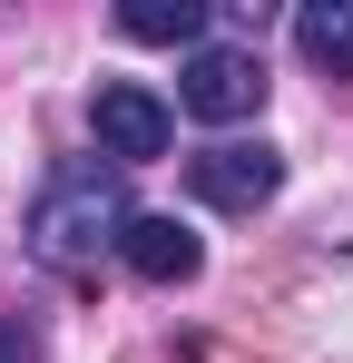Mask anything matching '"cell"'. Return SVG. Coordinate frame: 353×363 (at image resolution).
<instances>
[{
    "label": "cell",
    "instance_id": "5",
    "mask_svg": "<svg viewBox=\"0 0 353 363\" xmlns=\"http://www.w3.org/2000/svg\"><path fill=\"white\" fill-rule=\"evenodd\" d=\"M118 265H128L138 285H186V275L206 265V245H196V226H186V216H128Z\"/></svg>",
    "mask_w": 353,
    "mask_h": 363
},
{
    "label": "cell",
    "instance_id": "7",
    "mask_svg": "<svg viewBox=\"0 0 353 363\" xmlns=\"http://www.w3.org/2000/svg\"><path fill=\"white\" fill-rule=\"evenodd\" d=\"M294 50L314 69H353V0H304L294 10Z\"/></svg>",
    "mask_w": 353,
    "mask_h": 363
},
{
    "label": "cell",
    "instance_id": "8",
    "mask_svg": "<svg viewBox=\"0 0 353 363\" xmlns=\"http://www.w3.org/2000/svg\"><path fill=\"white\" fill-rule=\"evenodd\" d=\"M0 363H40V334H30L20 314H0Z\"/></svg>",
    "mask_w": 353,
    "mask_h": 363
},
{
    "label": "cell",
    "instance_id": "4",
    "mask_svg": "<svg viewBox=\"0 0 353 363\" xmlns=\"http://www.w3.org/2000/svg\"><path fill=\"white\" fill-rule=\"evenodd\" d=\"M186 186H196V206H216V216H255V206H275V186H285V157L275 147H206V157H186Z\"/></svg>",
    "mask_w": 353,
    "mask_h": 363
},
{
    "label": "cell",
    "instance_id": "2",
    "mask_svg": "<svg viewBox=\"0 0 353 363\" xmlns=\"http://www.w3.org/2000/svg\"><path fill=\"white\" fill-rule=\"evenodd\" d=\"M89 128H99V157H108V167H157L167 138H176V108L157 89H138V79H99Z\"/></svg>",
    "mask_w": 353,
    "mask_h": 363
},
{
    "label": "cell",
    "instance_id": "6",
    "mask_svg": "<svg viewBox=\"0 0 353 363\" xmlns=\"http://www.w3.org/2000/svg\"><path fill=\"white\" fill-rule=\"evenodd\" d=\"M118 30L147 50H206V0H128Z\"/></svg>",
    "mask_w": 353,
    "mask_h": 363
},
{
    "label": "cell",
    "instance_id": "1",
    "mask_svg": "<svg viewBox=\"0 0 353 363\" xmlns=\"http://www.w3.org/2000/svg\"><path fill=\"white\" fill-rule=\"evenodd\" d=\"M128 216H138V206H128L118 167H99V157H69V167H50V186L30 196V255H40V265H59V275H79V265L118 255Z\"/></svg>",
    "mask_w": 353,
    "mask_h": 363
},
{
    "label": "cell",
    "instance_id": "3",
    "mask_svg": "<svg viewBox=\"0 0 353 363\" xmlns=\"http://www.w3.org/2000/svg\"><path fill=\"white\" fill-rule=\"evenodd\" d=\"M176 108L206 128H235L265 108V60L255 50H186L176 60Z\"/></svg>",
    "mask_w": 353,
    "mask_h": 363
}]
</instances>
